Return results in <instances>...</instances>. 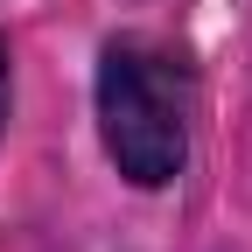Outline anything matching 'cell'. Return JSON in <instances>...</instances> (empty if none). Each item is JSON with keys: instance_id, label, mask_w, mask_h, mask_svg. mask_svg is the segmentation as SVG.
<instances>
[{"instance_id": "obj_1", "label": "cell", "mask_w": 252, "mask_h": 252, "mask_svg": "<svg viewBox=\"0 0 252 252\" xmlns=\"http://www.w3.org/2000/svg\"><path fill=\"white\" fill-rule=\"evenodd\" d=\"M98 133L126 182L161 189L189 154V84L182 63L154 42H112L98 63Z\"/></svg>"}, {"instance_id": "obj_2", "label": "cell", "mask_w": 252, "mask_h": 252, "mask_svg": "<svg viewBox=\"0 0 252 252\" xmlns=\"http://www.w3.org/2000/svg\"><path fill=\"white\" fill-rule=\"evenodd\" d=\"M0 119H7V49H0Z\"/></svg>"}]
</instances>
